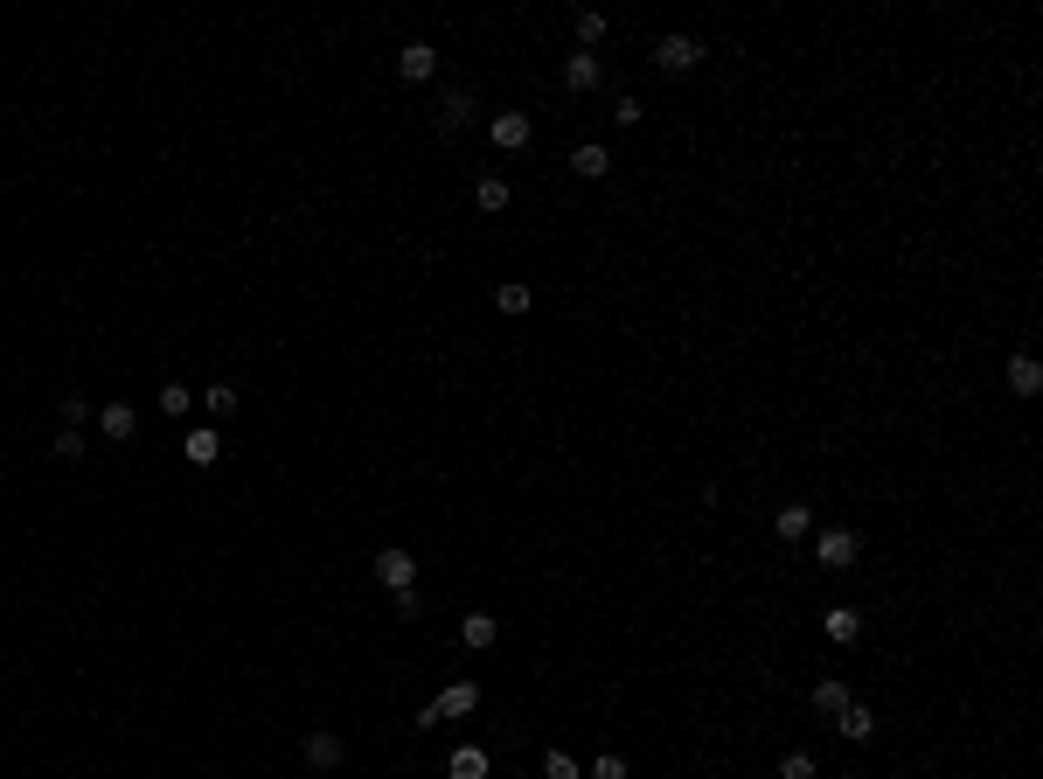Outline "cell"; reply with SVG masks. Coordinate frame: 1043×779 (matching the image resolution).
Here are the masks:
<instances>
[{"label": "cell", "mask_w": 1043, "mask_h": 779, "mask_svg": "<svg viewBox=\"0 0 1043 779\" xmlns=\"http://www.w3.org/2000/svg\"><path fill=\"white\" fill-rule=\"evenodd\" d=\"M480 710V682H446L425 710H418V731H432V724H446V717H473Z\"/></svg>", "instance_id": "1"}, {"label": "cell", "mask_w": 1043, "mask_h": 779, "mask_svg": "<svg viewBox=\"0 0 1043 779\" xmlns=\"http://www.w3.org/2000/svg\"><path fill=\"white\" fill-rule=\"evenodd\" d=\"M863 557V536L856 529H814V564L821 571H849Z\"/></svg>", "instance_id": "2"}, {"label": "cell", "mask_w": 1043, "mask_h": 779, "mask_svg": "<svg viewBox=\"0 0 1043 779\" xmlns=\"http://www.w3.org/2000/svg\"><path fill=\"white\" fill-rule=\"evenodd\" d=\"M369 571H376L383 592H411V585H418V557H411V550H376Z\"/></svg>", "instance_id": "3"}, {"label": "cell", "mask_w": 1043, "mask_h": 779, "mask_svg": "<svg viewBox=\"0 0 1043 779\" xmlns=\"http://www.w3.org/2000/svg\"><path fill=\"white\" fill-rule=\"evenodd\" d=\"M696 63H703V42H696V35H661V42H654V70L682 77V70H696Z\"/></svg>", "instance_id": "4"}, {"label": "cell", "mask_w": 1043, "mask_h": 779, "mask_svg": "<svg viewBox=\"0 0 1043 779\" xmlns=\"http://www.w3.org/2000/svg\"><path fill=\"white\" fill-rule=\"evenodd\" d=\"M487 140H494L501 154H522V147L536 140V119H529V112H494V119H487Z\"/></svg>", "instance_id": "5"}, {"label": "cell", "mask_w": 1043, "mask_h": 779, "mask_svg": "<svg viewBox=\"0 0 1043 779\" xmlns=\"http://www.w3.org/2000/svg\"><path fill=\"white\" fill-rule=\"evenodd\" d=\"M397 77H404V84H432V77H439V49H432V42H404V49H397Z\"/></svg>", "instance_id": "6"}, {"label": "cell", "mask_w": 1043, "mask_h": 779, "mask_svg": "<svg viewBox=\"0 0 1043 779\" xmlns=\"http://www.w3.org/2000/svg\"><path fill=\"white\" fill-rule=\"evenodd\" d=\"M181 453H188V467H216V460H223V432H216V425H195V432L181 439Z\"/></svg>", "instance_id": "7"}, {"label": "cell", "mask_w": 1043, "mask_h": 779, "mask_svg": "<svg viewBox=\"0 0 1043 779\" xmlns=\"http://www.w3.org/2000/svg\"><path fill=\"white\" fill-rule=\"evenodd\" d=\"M772 529H779V543H807V536H814V508H807V501H786V508L772 515Z\"/></svg>", "instance_id": "8"}, {"label": "cell", "mask_w": 1043, "mask_h": 779, "mask_svg": "<svg viewBox=\"0 0 1043 779\" xmlns=\"http://www.w3.org/2000/svg\"><path fill=\"white\" fill-rule=\"evenodd\" d=\"M564 84H571V91H598V84H605V63H598L592 49H578V56L564 63Z\"/></svg>", "instance_id": "9"}, {"label": "cell", "mask_w": 1043, "mask_h": 779, "mask_svg": "<svg viewBox=\"0 0 1043 779\" xmlns=\"http://www.w3.org/2000/svg\"><path fill=\"white\" fill-rule=\"evenodd\" d=\"M821 633H828L835 647H849V640L863 633V613H856V606H828V613H821Z\"/></svg>", "instance_id": "10"}, {"label": "cell", "mask_w": 1043, "mask_h": 779, "mask_svg": "<svg viewBox=\"0 0 1043 779\" xmlns=\"http://www.w3.org/2000/svg\"><path fill=\"white\" fill-rule=\"evenodd\" d=\"M98 425H105V439H119V446H126V439H133V432H140V411H133V404H119V397H112V404H105V411H98Z\"/></svg>", "instance_id": "11"}, {"label": "cell", "mask_w": 1043, "mask_h": 779, "mask_svg": "<svg viewBox=\"0 0 1043 779\" xmlns=\"http://www.w3.org/2000/svg\"><path fill=\"white\" fill-rule=\"evenodd\" d=\"M849 703H856V696H849L842 675H821V682H814V710H821V717H842Z\"/></svg>", "instance_id": "12"}, {"label": "cell", "mask_w": 1043, "mask_h": 779, "mask_svg": "<svg viewBox=\"0 0 1043 779\" xmlns=\"http://www.w3.org/2000/svg\"><path fill=\"white\" fill-rule=\"evenodd\" d=\"M835 731H842L849 745H863V738H877V710H870V703H849V710L835 717Z\"/></svg>", "instance_id": "13"}, {"label": "cell", "mask_w": 1043, "mask_h": 779, "mask_svg": "<svg viewBox=\"0 0 1043 779\" xmlns=\"http://www.w3.org/2000/svg\"><path fill=\"white\" fill-rule=\"evenodd\" d=\"M571 174H578V181H605V174H612V154H605L598 140H585V147L571 154Z\"/></svg>", "instance_id": "14"}, {"label": "cell", "mask_w": 1043, "mask_h": 779, "mask_svg": "<svg viewBox=\"0 0 1043 779\" xmlns=\"http://www.w3.org/2000/svg\"><path fill=\"white\" fill-rule=\"evenodd\" d=\"M306 766H313V773L341 766V738H334V731H306Z\"/></svg>", "instance_id": "15"}, {"label": "cell", "mask_w": 1043, "mask_h": 779, "mask_svg": "<svg viewBox=\"0 0 1043 779\" xmlns=\"http://www.w3.org/2000/svg\"><path fill=\"white\" fill-rule=\"evenodd\" d=\"M1009 390H1016V397H1037L1043 390V362L1037 355H1016V362H1009Z\"/></svg>", "instance_id": "16"}, {"label": "cell", "mask_w": 1043, "mask_h": 779, "mask_svg": "<svg viewBox=\"0 0 1043 779\" xmlns=\"http://www.w3.org/2000/svg\"><path fill=\"white\" fill-rule=\"evenodd\" d=\"M459 640H466V647H494V640H501V620H494V613H466Z\"/></svg>", "instance_id": "17"}, {"label": "cell", "mask_w": 1043, "mask_h": 779, "mask_svg": "<svg viewBox=\"0 0 1043 779\" xmlns=\"http://www.w3.org/2000/svg\"><path fill=\"white\" fill-rule=\"evenodd\" d=\"M473 119V91H446V105H439V133H459Z\"/></svg>", "instance_id": "18"}, {"label": "cell", "mask_w": 1043, "mask_h": 779, "mask_svg": "<svg viewBox=\"0 0 1043 779\" xmlns=\"http://www.w3.org/2000/svg\"><path fill=\"white\" fill-rule=\"evenodd\" d=\"M473 202H480L487 216H501V209H508V181H501V174H480V188H473Z\"/></svg>", "instance_id": "19"}, {"label": "cell", "mask_w": 1043, "mask_h": 779, "mask_svg": "<svg viewBox=\"0 0 1043 779\" xmlns=\"http://www.w3.org/2000/svg\"><path fill=\"white\" fill-rule=\"evenodd\" d=\"M446 779H487V752H480V745H466V752H452Z\"/></svg>", "instance_id": "20"}, {"label": "cell", "mask_w": 1043, "mask_h": 779, "mask_svg": "<svg viewBox=\"0 0 1043 779\" xmlns=\"http://www.w3.org/2000/svg\"><path fill=\"white\" fill-rule=\"evenodd\" d=\"M202 411H209V418H230V411H237V383H209V390H202Z\"/></svg>", "instance_id": "21"}, {"label": "cell", "mask_w": 1043, "mask_h": 779, "mask_svg": "<svg viewBox=\"0 0 1043 779\" xmlns=\"http://www.w3.org/2000/svg\"><path fill=\"white\" fill-rule=\"evenodd\" d=\"M494 307L501 313H529V286H522V279H501V286H494Z\"/></svg>", "instance_id": "22"}, {"label": "cell", "mask_w": 1043, "mask_h": 779, "mask_svg": "<svg viewBox=\"0 0 1043 779\" xmlns=\"http://www.w3.org/2000/svg\"><path fill=\"white\" fill-rule=\"evenodd\" d=\"M605 28H612V21H605L598 7H585V14H578V42H585V49H598V42H605Z\"/></svg>", "instance_id": "23"}, {"label": "cell", "mask_w": 1043, "mask_h": 779, "mask_svg": "<svg viewBox=\"0 0 1043 779\" xmlns=\"http://www.w3.org/2000/svg\"><path fill=\"white\" fill-rule=\"evenodd\" d=\"M543 779H585V766L571 752H543Z\"/></svg>", "instance_id": "24"}, {"label": "cell", "mask_w": 1043, "mask_h": 779, "mask_svg": "<svg viewBox=\"0 0 1043 779\" xmlns=\"http://www.w3.org/2000/svg\"><path fill=\"white\" fill-rule=\"evenodd\" d=\"M779 779H814V752H786V759H779Z\"/></svg>", "instance_id": "25"}, {"label": "cell", "mask_w": 1043, "mask_h": 779, "mask_svg": "<svg viewBox=\"0 0 1043 779\" xmlns=\"http://www.w3.org/2000/svg\"><path fill=\"white\" fill-rule=\"evenodd\" d=\"M188 404H195V397H188V390H181V383H167V390H160V411H167V418H181V411H188Z\"/></svg>", "instance_id": "26"}, {"label": "cell", "mask_w": 1043, "mask_h": 779, "mask_svg": "<svg viewBox=\"0 0 1043 779\" xmlns=\"http://www.w3.org/2000/svg\"><path fill=\"white\" fill-rule=\"evenodd\" d=\"M56 460H84V432L63 425V432H56Z\"/></svg>", "instance_id": "27"}, {"label": "cell", "mask_w": 1043, "mask_h": 779, "mask_svg": "<svg viewBox=\"0 0 1043 779\" xmlns=\"http://www.w3.org/2000/svg\"><path fill=\"white\" fill-rule=\"evenodd\" d=\"M585 779H626V759L619 752H605V759H592V773Z\"/></svg>", "instance_id": "28"}, {"label": "cell", "mask_w": 1043, "mask_h": 779, "mask_svg": "<svg viewBox=\"0 0 1043 779\" xmlns=\"http://www.w3.org/2000/svg\"><path fill=\"white\" fill-rule=\"evenodd\" d=\"M612 119H619V126H640V119H647V105H640V98H619V105H612Z\"/></svg>", "instance_id": "29"}, {"label": "cell", "mask_w": 1043, "mask_h": 779, "mask_svg": "<svg viewBox=\"0 0 1043 779\" xmlns=\"http://www.w3.org/2000/svg\"><path fill=\"white\" fill-rule=\"evenodd\" d=\"M84 418H91V404H84V397H63V425L84 432Z\"/></svg>", "instance_id": "30"}, {"label": "cell", "mask_w": 1043, "mask_h": 779, "mask_svg": "<svg viewBox=\"0 0 1043 779\" xmlns=\"http://www.w3.org/2000/svg\"><path fill=\"white\" fill-rule=\"evenodd\" d=\"M397 620H425V599H418V585H411V592H397Z\"/></svg>", "instance_id": "31"}, {"label": "cell", "mask_w": 1043, "mask_h": 779, "mask_svg": "<svg viewBox=\"0 0 1043 779\" xmlns=\"http://www.w3.org/2000/svg\"><path fill=\"white\" fill-rule=\"evenodd\" d=\"M835 779H856V773H835Z\"/></svg>", "instance_id": "32"}]
</instances>
